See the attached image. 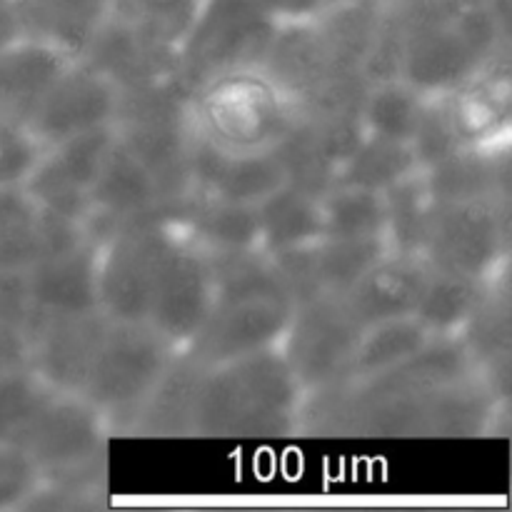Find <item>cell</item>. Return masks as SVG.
<instances>
[{"label": "cell", "mask_w": 512, "mask_h": 512, "mask_svg": "<svg viewBox=\"0 0 512 512\" xmlns=\"http://www.w3.org/2000/svg\"><path fill=\"white\" fill-rule=\"evenodd\" d=\"M300 393L303 388L278 348L208 368L195 403L193 433L283 435L293 428Z\"/></svg>", "instance_id": "1"}, {"label": "cell", "mask_w": 512, "mask_h": 512, "mask_svg": "<svg viewBox=\"0 0 512 512\" xmlns=\"http://www.w3.org/2000/svg\"><path fill=\"white\" fill-rule=\"evenodd\" d=\"M295 118V105L260 70L215 75L188 103L190 130L230 153L273 150Z\"/></svg>", "instance_id": "2"}, {"label": "cell", "mask_w": 512, "mask_h": 512, "mask_svg": "<svg viewBox=\"0 0 512 512\" xmlns=\"http://www.w3.org/2000/svg\"><path fill=\"white\" fill-rule=\"evenodd\" d=\"M175 350L153 325L110 323L80 395L100 418L133 423L175 358Z\"/></svg>", "instance_id": "3"}, {"label": "cell", "mask_w": 512, "mask_h": 512, "mask_svg": "<svg viewBox=\"0 0 512 512\" xmlns=\"http://www.w3.org/2000/svg\"><path fill=\"white\" fill-rule=\"evenodd\" d=\"M278 20L253 0H205L178 48V70L190 88L235 70H255Z\"/></svg>", "instance_id": "4"}, {"label": "cell", "mask_w": 512, "mask_h": 512, "mask_svg": "<svg viewBox=\"0 0 512 512\" xmlns=\"http://www.w3.org/2000/svg\"><path fill=\"white\" fill-rule=\"evenodd\" d=\"M178 228L168 218L115 230L98 250V308L110 323H145L160 263Z\"/></svg>", "instance_id": "5"}, {"label": "cell", "mask_w": 512, "mask_h": 512, "mask_svg": "<svg viewBox=\"0 0 512 512\" xmlns=\"http://www.w3.org/2000/svg\"><path fill=\"white\" fill-rule=\"evenodd\" d=\"M360 328L338 295H318L295 305L280 353L303 390H328L350 380Z\"/></svg>", "instance_id": "6"}, {"label": "cell", "mask_w": 512, "mask_h": 512, "mask_svg": "<svg viewBox=\"0 0 512 512\" xmlns=\"http://www.w3.org/2000/svg\"><path fill=\"white\" fill-rule=\"evenodd\" d=\"M508 245L505 208L498 198L435 205L425 263L475 280H490Z\"/></svg>", "instance_id": "7"}, {"label": "cell", "mask_w": 512, "mask_h": 512, "mask_svg": "<svg viewBox=\"0 0 512 512\" xmlns=\"http://www.w3.org/2000/svg\"><path fill=\"white\" fill-rule=\"evenodd\" d=\"M293 310V300L285 295L220 300L205 318L203 328L185 345V353L203 368H218L230 360L278 348Z\"/></svg>", "instance_id": "8"}, {"label": "cell", "mask_w": 512, "mask_h": 512, "mask_svg": "<svg viewBox=\"0 0 512 512\" xmlns=\"http://www.w3.org/2000/svg\"><path fill=\"white\" fill-rule=\"evenodd\" d=\"M115 138V125H103L43 148L38 163L23 180L25 193L38 208L85 223L90 188L115 145Z\"/></svg>", "instance_id": "9"}, {"label": "cell", "mask_w": 512, "mask_h": 512, "mask_svg": "<svg viewBox=\"0 0 512 512\" xmlns=\"http://www.w3.org/2000/svg\"><path fill=\"white\" fill-rule=\"evenodd\" d=\"M213 305L215 288L208 255L180 235L178 228L160 263L145 323L153 325L173 348H185L203 328Z\"/></svg>", "instance_id": "10"}, {"label": "cell", "mask_w": 512, "mask_h": 512, "mask_svg": "<svg viewBox=\"0 0 512 512\" xmlns=\"http://www.w3.org/2000/svg\"><path fill=\"white\" fill-rule=\"evenodd\" d=\"M110 320L103 310L70 315H30L23 333L28 365L55 393L80 395Z\"/></svg>", "instance_id": "11"}, {"label": "cell", "mask_w": 512, "mask_h": 512, "mask_svg": "<svg viewBox=\"0 0 512 512\" xmlns=\"http://www.w3.org/2000/svg\"><path fill=\"white\" fill-rule=\"evenodd\" d=\"M118 100V88L105 75L83 60H73L35 105L25 128L33 133L40 148H50L85 130L113 125Z\"/></svg>", "instance_id": "12"}, {"label": "cell", "mask_w": 512, "mask_h": 512, "mask_svg": "<svg viewBox=\"0 0 512 512\" xmlns=\"http://www.w3.org/2000/svg\"><path fill=\"white\" fill-rule=\"evenodd\" d=\"M103 418L83 395L55 393L25 438L23 450L40 473H75L93 460Z\"/></svg>", "instance_id": "13"}, {"label": "cell", "mask_w": 512, "mask_h": 512, "mask_svg": "<svg viewBox=\"0 0 512 512\" xmlns=\"http://www.w3.org/2000/svg\"><path fill=\"white\" fill-rule=\"evenodd\" d=\"M190 178L195 198L225 200V203L258 205L285 185L283 168L273 150L230 153L215 148L193 133L190 140Z\"/></svg>", "instance_id": "14"}, {"label": "cell", "mask_w": 512, "mask_h": 512, "mask_svg": "<svg viewBox=\"0 0 512 512\" xmlns=\"http://www.w3.org/2000/svg\"><path fill=\"white\" fill-rule=\"evenodd\" d=\"M78 60L105 75L118 93L145 88L180 73L178 50L153 43L113 15H105Z\"/></svg>", "instance_id": "15"}, {"label": "cell", "mask_w": 512, "mask_h": 512, "mask_svg": "<svg viewBox=\"0 0 512 512\" xmlns=\"http://www.w3.org/2000/svg\"><path fill=\"white\" fill-rule=\"evenodd\" d=\"M98 250L85 240L65 253L40 260L25 273L30 315H70L98 308Z\"/></svg>", "instance_id": "16"}, {"label": "cell", "mask_w": 512, "mask_h": 512, "mask_svg": "<svg viewBox=\"0 0 512 512\" xmlns=\"http://www.w3.org/2000/svg\"><path fill=\"white\" fill-rule=\"evenodd\" d=\"M428 273L425 258L388 253L343 295V303L360 328L413 315Z\"/></svg>", "instance_id": "17"}, {"label": "cell", "mask_w": 512, "mask_h": 512, "mask_svg": "<svg viewBox=\"0 0 512 512\" xmlns=\"http://www.w3.org/2000/svg\"><path fill=\"white\" fill-rule=\"evenodd\" d=\"M255 70H260L290 103L298 105L333 73V63L315 20L310 18L278 23Z\"/></svg>", "instance_id": "18"}, {"label": "cell", "mask_w": 512, "mask_h": 512, "mask_svg": "<svg viewBox=\"0 0 512 512\" xmlns=\"http://www.w3.org/2000/svg\"><path fill=\"white\" fill-rule=\"evenodd\" d=\"M478 68V60L450 20L448 25L423 30L408 40L398 80L423 98H435L463 85Z\"/></svg>", "instance_id": "19"}, {"label": "cell", "mask_w": 512, "mask_h": 512, "mask_svg": "<svg viewBox=\"0 0 512 512\" xmlns=\"http://www.w3.org/2000/svg\"><path fill=\"white\" fill-rule=\"evenodd\" d=\"M70 63V55L43 40L18 38L5 45L0 50V115L28 123L35 105Z\"/></svg>", "instance_id": "20"}, {"label": "cell", "mask_w": 512, "mask_h": 512, "mask_svg": "<svg viewBox=\"0 0 512 512\" xmlns=\"http://www.w3.org/2000/svg\"><path fill=\"white\" fill-rule=\"evenodd\" d=\"M420 175L435 205L503 200L508 190V155L493 153V145H463L433 168L420 170Z\"/></svg>", "instance_id": "21"}, {"label": "cell", "mask_w": 512, "mask_h": 512, "mask_svg": "<svg viewBox=\"0 0 512 512\" xmlns=\"http://www.w3.org/2000/svg\"><path fill=\"white\" fill-rule=\"evenodd\" d=\"M185 228V238L205 255L260 250V225L255 205L225 200L193 198L175 218Z\"/></svg>", "instance_id": "22"}, {"label": "cell", "mask_w": 512, "mask_h": 512, "mask_svg": "<svg viewBox=\"0 0 512 512\" xmlns=\"http://www.w3.org/2000/svg\"><path fill=\"white\" fill-rule=\"evenodd\" d=\"M205 370L208 368L195 363L188 353L175 355L163 378L158 380L153 393L135 415V428L150 435L193 433L195 403H198Z\"/></svg>", "instance_id": "23"}, {"label": "cell", "mask_w": 512, "mask_h": 512, "mask_svg": "<svg viewBox=\"0 0 512 512\" xmlns=\"http://www.w3.org/2000/svg\"><path fill=\"white\" fill-rule=\"evenodd\" d=\"M383 3L380 0H333L315 15L333 70H360L375 33Z\"/></svg>", "instance_id": "24"}, {"label": "cell", "mask_w": 512, "mask_h": 512, "mask_svg": "<svg viewBox=\"0 0 512 512\" xmlns=\"http://www.w3.org/2000/svg\"><path fill=\"white\" fill-rule=\"evenodd\" d=\"M260 225V250L265 255L303 248L323 238L320 200L285 183L255 205Z\"/></svg>", "instance_id": "25"}, {"label": "cell", "mask_w": 512, "mask_h": 512, "mask_svg": "<svg viewBox=\"0 0 512 512\" xmlns=\"http://www.w3.org/2000/svg\"><path fill=\"white\" fill-rule=\"evenodd\" d=\"M430 338L433 335L415 320V315L368 325L355 345L348 383H363V380L378 378V375L398 368L405 360L413 358Z\"/></svg>", "instance_id": "26"}, {"label": "cell", "mask_w": 512, "mask_h": 512, "mask_svg": "<svg viewBox=\"0 0 512 512\" xmlns=\"http://www.w3.org/2000/svg\"><path fill=\"white\" fill-rule=\"evenodd\" d=\"M493 280V278H490ZM490 280L430 268L413 315L430 335H455L483 300Z\"/></svg>", "instance_id": "27"}, {"label": "cell", "mask_w": 512, "mask_h": 512, "mask_svg": "<svg viewBox=\"0 0 512 512\" xmlns=\"http://www.w3.org/2000/svg\"><path fill=\"white\" fill-rule=\"evenodd\" d=\"M45 258L40 208L23 185L0 188V270L28 273Z\"/></svg>", "instance_id": "28"}, {"label": "cell", "mask_w": 512, "mask_h": 512, "mask_svg": "<svg viewBox=\"0 0 512 512\" xmlns=\"http://www.w3.org/2000/svg\"><path fill=\"white\" fill-rule=\"evenodd\" d=\"M385 198V243L390 253L423 258L428 245L435 203L425 190L423 175L415 173L383 193Z\"/></svg>", "instance_id": "29"}, {"label": "cell", "mask_w": 512, "mask_h": 512, "mask_svg": "<svg viewBox=\"0 0 512 512\" xmlns=\"http://www.w3.org/2000/svg\"><path fill=\"white\" fill-rule=\"evenodd\" d=\"M390 253L383 235L320 238L313 243V270L323 295L343 298L373 265Z\"/></svg>", "instance_id": "30"}, {"label": "cell", "mask_w": 512, "mask_h": 512, "mask_svg": "<svg viewBox=\"0 0 512 512\" xmlns=\"http://www.w3.org/2000/svg\"><path fill=\"white\" fill-rule=\"evenodd\" d=\"M493 390L470 378L433 390L425 398L423 435H473L493 415Z\"/></svg>", "instance_id": "31"}, {"label": "cell", "mask_w": 512, "mask_h": 512, "mask_svg": "<svg viewBox=\"0 0 512 512\" xmlns=\"http://www.w3.org/2000/svg\"><path fill=\"white\" fill-rule=\"evenodd\" d=\"M415 173H420V170L408 143L365 135L355 153L340 165L338 185L385 193L395 183Z\"/></svg>", "instance_id": "32"}, {"label": "cell", "mask_w": 512, "mask_h": 512, "mask_svg": "<svg viewBox=\"0 0 512 512\" xmlns=\"http://www.w3.org/2000/svg\"><path fill=\"white\" fill-rule=\"evenodd\" d=\"M205 0H108V15L153 43L180 48Z\"/></svg>", "instance_id": "33"}, {"label": "cell", "mask_w": 512, "mask_h": 512, "mask_svg": "<svg viewBox=\"0 0 512 512\" xmlns=\"http://www.w3.org/2000/svg\"><path fill=\"white\" fill-rule=\"evenodd\" d=\"M323 238H385V198L383 193L350 185H335L320 198Z\"/></svg>", "instance_id": "34"}, {"label": "cell", "mask_w": 512, "mask_h": 512, "mask_svg": "<svg viewBox=\"0 0 512 512\" xmlns=\"http://www.w3.org/2000/svg\"><path fill=\"white\" fill-rule=\"evenodd\" d=\"M53 398L55 390L45 385L30 365L5 375L0 380V445L23 450L25 438Z\"/></svg>", "instance_id": "35"}, {"label": "cell", "mask_w": 512, "mask_h": 512, "mask_svg": "<svg viewBox=\"0 0 512 512\" xmlns=\"http://www.w3.org/2000/svg\"><path fill=\"white\" fill-rule=\"evenodd\" d=\"M425 98L415 93L403 80L373 85L368 90L360 118H363L365 133L375 138L395 140V143H410L423 113Z\"/></svg>", "instance_id": "36"}, {"label": "cell", "mask_w": 512, "mask_h": 512, "mask_svg": "<svg viewBox=\"0 0 512 512\" xmlns=\"http://www.w3.org/2000/svg\"><path fill=\"white\" fill-rule=\"evenodd\" d=\"M273 153L283 168L285 183L313 195V198L320 200L338 185V170L323 158L300 118H295L288 133L275 143Z\"/></svg>", "instance_id": "37"}, {"label": "cell", "mask_w": 512, "mask_h": 512, "mask_svg": "<svg viewBox=\"0 0 512 512\" xmlns=\"http://www.w3.org/2000/svg\"><path fill=\"white\" fill-rule=\"evenodd\" d=\"M465 348L470 350L475 363H488L490 368L503 360H508L510 353V303L508 295L498 293L493 280L488 283L483 300L473 310L465 325Z\"/></svg>", "instance_id": "38"}, {"label": "cell", "mask_w": 512, "mask_h": 512, "mask_svg": "<svg viewBox=\"0 0 512 512\" xmlns=\"http://www.w3.org/2000/svg\"><path fill=\"white\" fill-rule=\"evenodd\" d=\"M408 145L413 150L418 170L433 168L440 160L450 158L455 150L463 148L465 143L460 140L445 95L425 98L423 113H420V120Z\"/></svg>", "instance_id": "39"}, {"label": "cell", "mask_w": 512, "mask_h": 512, "mask_svg": "<svg viewBox=\"0 0 512 512\" xmlns=\"http://www.w3.org/2000/svg\"><path fill=\"white\" fill-rule=\"evenodd\" d=\"M308 128L310 138L318 145L323 158L340 170V165L355 153L360 143L365 140V125L360 113L348 115H320V118H308V115H298Z\"/></svg>", "instance_id": "40"}, {"label": "cell", "mask_w": 512, "mask_h": 512, "mask_svg": "<svg viewBox=\"0 0 512 512\" xmlns=\"http://www.w3.org/2000/svg\"><path fill=\"white\" fill-rule=\"evenodd\" d=\"M40 153L43 148L23 123L0 115V188L23 185Z\"/></svg>", "instance_id": "41"}, {"label": "cell", "mask_w": 512, "mask_h": 512, "mask_svg": "<svg viewBox=\"0 0 512 512\" xmlns=\"http://www.w3.org/2000/svg\"><path fill=\"white\" fill-rule=\"evenodd\" d=\"M45 23L63 35H90L108 15V0H33Z\"/></svg>", "instance_id": "42"}, {"label": "cell", "mask_w": 512, "mask_h": 512, "mask_svg": "<svg viewBox=\"0 0 512 512\" xmlns=\"http://www.w3.org/2000/svg\"><path fill=\"white\" fill-rule=\"evenodd\" d=\"M40 470L28 453L15 445H0V510L25 503L38 488Z\"/></svg>", "instance_id": "43"}, {"label": "cell", "mask_w": 512, "mask_h": 512, "mask_svg": "<svg viewBox=\"0 0 512 512\" xmlns=\"http://www.w3.org/2000/svg\"><path fill=\"white\" fill-rule=\"evenodd\" d=\"M30 320V298L25 273H8L0 270V325L8 328H25Z\"/></svg>", "instance_id": "44"}, {"label": "cell", "mask_w": 512, "mask_h": 512, "mask_svg": "<svg viewBox=\"0 0 512 512\" xmlns=\"http://www.w3.org/2000/svg\"><path fill=\"white\" fill-rule=\"evenodd\" d=\"M260 10L278 23L290 20H310L328 5V0H253Z\"/></svg>", "instance_id": "45"}, {"label": "cell", "mask_w": 512, "mask_h": 512, "mask_svg": "<svg viewBox=\"0 0 512 512\" xmlns=\"http://www.w3.org/2000/svg\"><path fill=\"white\" fill-rule=\"evenodd\" d=\"M28 365V340L20 328L0 325V380Z\"/></svg>", "instance_id": "46"}, {"label": "cell", "mask_w": 512, "mask_h": 512, "mask_svg": "<svg viewBox=\"0 0 512 512\" xmlns=\"http://www.w3.org/2000/svg\"><path fill=\"white\" fill-rule=\"evenodd\" d=\"M18 38H23V35H20V25H18V18H15L13 0H10L8 5L0 8V50H3L5 45L15 43Z\"/></svg>", "instance_id": "47"}, {"label": "cell", "mask_w": 512, "mask_h": 512, "mask_svg": "<svg viewBox=\"0 0 512 512\" xmlns=\"http://www.w3.org/2000/svg\"><path fill=\"white\" fill-rule=\"evenodd\" d=\"M10 3V0H0V8H3V5H8Z\"/></svg>", "instance_id": "48"}, {"label": "cell", "mask_w": 512, "mask_h": 512, "mask_svg": "<svg viewBox=\"0 0 512 512\" xmlns=\"http://www.w3.org/2000/svg\"><path fill=\"white\" fill-rule=\"evenodd\" d=\"M380 3H398V0H380Z\"/></svg>", "instance_id": "49"}, {"label": "cell", "mask_w": 512, "mask_h": 512, "mask_svg": "<svg viewBox=\"0 0 512 512\" xmlns=\"http://www.w3.org/2000/svg\"><path fill=\"white\" fill-rule=\"evenodd\" d=\"M328 3H333V0H328Z\"/></svg>", "instance_id": "50"}]
</instances>
